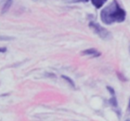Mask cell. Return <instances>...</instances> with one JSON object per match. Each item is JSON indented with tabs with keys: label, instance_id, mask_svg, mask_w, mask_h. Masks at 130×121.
<instances>
[{
	"label": "cell",
	"instance_id": "9c48e42d",
	"mask_svg": "<svg viewBox=\"0 0 130 121\" xmlns=\"http://www.w3.org/2000/svg\"><path fill=\"white\" fill-rule=\"evenodd\" d=\"M128 109H129V111H130V101H129V104H128Z\"/></svg>",
	"mask_w": 130,
	"mask_h": 121
},
{
	"label": "cell",
	"instance_id": "6da1fadb",
	"mask_svg": "<svg viewBox=\"0 0 130 121\" xmlns=\"http://www.w3.org/2000/svg\"><path fill=\"white\" fill-rule=\"evenodd\" d=\"M126 11L119 5L117 0H113L100 13L101 21L104 24L108 25L115 22H123L126 19Z\"/></svg>",
	"mask_w": 130,
	"mask_h": 121
},
{
	"label": "cell",
	"instance_id": "7a4b0ae2",
	"mask_svg": "<svg viewBox=\"0 0 130 121\" xmlns=\"http://www.w3.org/2000/svg\"><path fill=\"white\" fill-rule=\"evenodd\" d=\"M89 28L91 29L96 35L99 36V38H101L102 39L104 40H109L111 38V35L105 28L102 27L101 25H99L98 23L95 22V21H90L89 24Z\"/></svg>",
	"mask_w": 130,
	"mask_h": 121
},
{
	"label": "cell",
	"instance_id": "52a82bcc",
	"mask_svg": "<svg viewBox=\"0 0 130 121\" xmlns=\"http://www.w3.org/2000/svg\"><path fill=\"white\" fill-rule=\"evenodd\" d=\"M6 51V48L5 47H3V48H0V53H5Z\"/></svg>",
	"mask_w": 130,
	"mask_h": 121
},
{
	"label": "cell",
	"instance_id": "ba28073f",
	"mask_svg": "<svg viewBox=\"0 0 130 121\" xmlns=\"http://www.w3.org/2000/svg\"><path fill=\"white\" fill-rule=\"evenodd\" d=\"M118 75H119V76H120V80H124V81H126V78H123V76H121V75H120V73H118Z\"/></svg>",
	"mask_w": 130,
	"mask_h": 121
},
{
	"label": "cell",
	"instance_id": "30bf717a",
	"mask_svg": "<svg viewBox=\"0 0 130 121\" xmlns=\"http://www.w3.org/2000/svg\"><path fill=\"white\" fill-rule=\"evenodd\" d=\"M126 121H130V119H127V120H126Z\"/></svg>",
	"mask_w": 130,
	"mask_h": 121
},
{
	"label": "cell",
	"instance_id": "5b68a950",
	"mask_svg": "<svg viewBox=\"0 0 130 121\" xmlns=\"http://www.w3.org/2000/svg\"><path fill=\"white\" fill-rule=\"evenodd\" d=\"M12 5V0H6L5 5L3 6V9H2V14H5L7 11H9V9L11 8Z\"/></svg>",
	"mask_w": 130,
	"mask_h": 121
},
{
	"label": "cell",
	"instance_id": "3957f363",
	"mask_svg": "<svg viewBox=\"0 0 130 121\" xmlns=\"http://www.w3.org/2000/svg\"><path fill=\"white\" fill-rule=\"evenodd\" d=\"M82 54H84V55H90V56H93V57H98V56L101 55V54H100L96 49H94V48H89V49H87V50H84L83 52H82Z\"/></svg>",
	"mask_w": 130,
	"mask_h": 121
},
{
	"label": "cell",
	"instance_id": "8fae6325",
	"mask_svg": "<svg viewBox=\"0 0 130 121\" xmlns=\"http://www.w3.org/2000/svg\"><path fill=\"white\" fill-rule=\"evenodd\" d=\"M129 50H130V47H129Z\"/></svg>",
	"mask_w": 130,
	"mask_h": 121
},
{
	"label": "cell",
	"instance_id": "277c9868",
	"mask_svg": "<svg viewBox=\"0 0 130 121\" xmlns=\"http://www.w3.org/2000/svg\"><path fill=\"white\" fill-rule=\"evenodd\" d=\"M106 1H107V0H91V3H92V5H94L96 8L99 9L106 3Z\"/></svg>",
	"mask_w": 130,
	"mask_h": 121
},
{
	"label": "cell",
	"instance_id": "8992f818",
	"mask_svg": "<svg viewBox=\"0 0 130 121\" xmlns=\"http://www.w3.org/2000/svg\"><path fill=\"white\" fill-rule=\"evenodd\" d=\"M62 78H64L65 80H67V82H68L69 84H70V86H72L73 87H74L75 86H74V81H73L72 79H71L70 78H68V77H67V76H62Z\"/></svg>",
	"mask_w": 130,
	"mask_h": 121
}]
</instances>
